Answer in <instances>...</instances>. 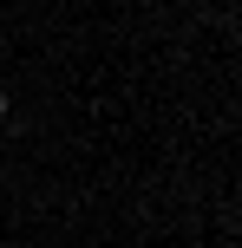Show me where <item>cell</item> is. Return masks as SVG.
Returning a JSON list of instances; mask_svg holds the SVG:
<instances>
[{
  "mask_svg": "<svg viewBox=\"0 0 242 248\" xmlns=\"http://www.w3.org/2000/svg\"><path fill=\"white\" fill-rule=\"evenodd\" d=\"M7 111H13V105H7V92H0V118H7Z\"/></svg>",
  "mask_w": 242,
  "mask_h": 248,
  "instance_id": "6da1fadb",
  "label": "cell"
}]
</instances>
